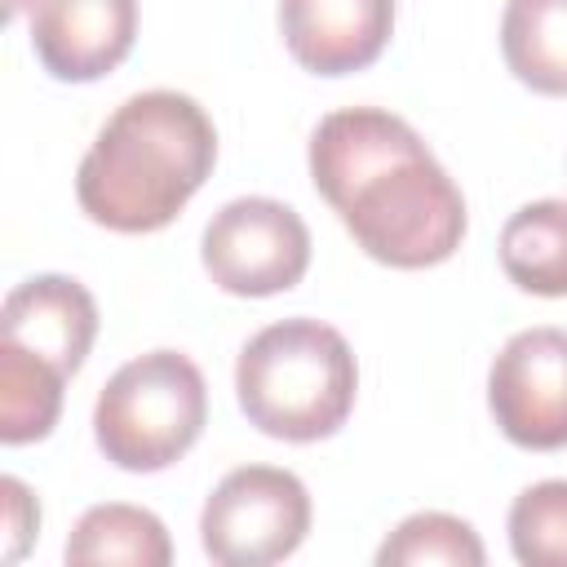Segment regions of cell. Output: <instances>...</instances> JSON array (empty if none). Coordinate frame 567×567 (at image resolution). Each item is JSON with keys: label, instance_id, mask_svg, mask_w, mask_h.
Segmentation results:
<instances>
[{"label": "cell", "instance_id": "obj_1", "mask_svg": "<svg viewBox=\"0 0 567 567\" xmlns=\"http://www.w3.org/2000/svg\"><path fill=\"white\" fill-rule=\"evenodd\" d=\"M310 177L354 244L394 270L447 261L465 239V199L416 128L381 106H346L310 133Z\"/></svg>", "mask_w": 567, "mask_h": 567}, {"label": "cell", "instance_id": "obj_2", "mask_svg": "<svg viewBox=\"0 0 567 567\" xmlns=\"http://www.w3.org/2000/svg\"><path fill=\"white\" fill-rule=\"evenodd\" d=\"M217 164V128L204 106L173 89H146L115 106L75 173L89 221L146 235L164 230Z\"/></svg>", "mask_w": 567, "mask_h": 567}, {"label": "cell", "instance_id": "obj_3", "mask_svg": "<svg viewBox=\"0 0 567 567\" xmlns=\"http://www.w3.org/2000/svg\"><path fill=\"white\" fill-rule=\"evenodd\" d=\"M235 394L261 434L315 443L346 425L359 394V363L337 328L319 319H284L239 350Z\"/></svg>", "mask_w": 567, "mask_h": 567}, {"label": "cell", "instance_id": "obj_4", "mask_svg": "<svg viewBox=\"0 0 567 567\" xmlns=\"http://www.w3.org/2000/svg\"><path fill=\"white\" fill-rule=\"evenodd\" d=\"M208 421L204 372L177 350L128 359L93 403V439L102 456L133 474L182 461Z\"/></svg>", "mask_w": 567, "mask_h": 567}, {"label": "cell", "instance_id": "obj_5", "mask_svg": "<svg viewBox=\"0 0 567 567\" xmlns=\"http://www.w3.org/2000/svg\"><path fill=\"white\" fill-rule=\"evenodd\" d=\"M310 532V492L297 474L279 465L230 470L199 514L204 554L221 567H266L288 554Z\"/></svg>", "mask_w": 567, "mask_h": 567}, {"label": "cell", "instance_id": "obj_6", "mask_svg": "<svg viewBox=\"0 0 567 567\" xmlns=\"http://www.w3.org/2000/svg\"><path fill=\"white\" fill-rule=\"evenodd\" d=\"M204 270L230 297H275L301 284L310 266L306 221L266 195L230 199L204 226Z\"/></svg>", "mask_w": 567, "mask_h": 567}, {"label": "cell", "instance_id": "obj_7", "mask_svg": "<svg viewBox=\"0 0 567 567\" xmlns=\"http://www.w3.org/2000/svg\"><path fill=\"white\" fill-rule=\"evenodd\" d=\"M487 408L509 443L527 452L567 447V332H514L492 359Z\"/></svg>", "mask_w": 567, "mask_h": 567}, {"label": "cell", "instance_id": "obj_8", "mask_svg": "<svg viewBox=\"0 0 567 567\" xmlns=\"http://www.w3.org/2000/svg\"><path fill=\"white\" fill-rule=\"evenodd\" d=\"M133 35L137 0H31V49L53 80H102L128 58Z\"/></svg>", "mask_w": 567, "mask_h": 567}, {"label": "cell", "instance_id": "obj_9", "mask_svg": "<svg viewBox=\"0 0 567 567\" xmlns=\"http://www.w3.org/2000/svg\"><path fill=\"white\" fill-rule=\"evenodd\" d=\"M288 53L315 75L372 66L394 35V0H279Z\"/></svg>", "mask_w": 567, "mask_h": 567}, {"label": "cell", "instance_id": "obj_10", "mask_svg": "<svg viewBox=\"0 0 567 567\" xmlns=\"http://www.w3.org/2000/svg\"><path fill=\"white\" fill-rule=\"evenodd\" d=\"M0 337L49 359L71 377L97 337V306L80 279L31 275L4 297Z\"/></svg>", "mask_w": 567, "mask_h": 567}, {"label": "cell", "instance_id": "obj_11", "mask_svg": "<svg viewBox=\"0 0 567 567\" xmlns=\"http://www.w3.org/2000/svg\"><path fill=\"white\" fill-rule=\"evenodd\" d=\"M501 53L527 89L567 97V0H509L501 13Z\"/></svg>", "mask_w": 567, "mask_h": 567}, {"label": "cell", "instance_id": "obj_12", "mask_svg": "<svg viewBox=\"0 0 567 567\" xmlns=\"http://www.w3.org/2000/svg\"><path fill=\"white\" fill-rule=\"evenodd\" d=\"M66 563L89 567V563H124V567H168L173 563V540L164 523L142 509V505H93L80 514L75 532L66 536Z\"/></svg>", "mask_w": 567, "mask_h": 567}, {"label": "cell", "instance_id": "obj_13", "mask_svg": "<svg viewBox=\"0 0 567 567\" xmlns=\"http://www.w3.org/2000/svg\"><path fill=\"white\" fill-rule=\"evenodd\" d=\"M509 284L536 297H567V199L523 204L501 230Z\"/></svg>", "mask_w": 567, "mask_h": 567}, {"label": "cell", "instance_id": "obj_14", "mask_svg": "<svg viewBox=\"0 0 567 567\" xmlns=\"http://www.w3.org/2000/svg\"><path fill=\"white\" fill-rule=\"evenodd\" d=\"M66 372L49 359L0 341V439L9 447L35 443L58 425Z\"/></svg>", "mask_w": 567, "mask_h": 567}, {"label": "cell", "instance_id": "obj_15", "mask_svg": "<svg viewBox=\"0 0 567 567\" xmlns=\"http://www.w3.org/2000/svg\"><path fill=\"white\" fill-rule=\"evenodd\" d=\"M483 540L478 532L456 518V514H439V509H425V514H412L403 518L377 549V563L381 567H483Z\"/></svg>", "mask_w": 567, "mask_h": 567}, {"label": "cell", "instance_id": "obj_16", "mask_svg": "<svg viewBox=\"0 0 567 567\" xmlns=\"http://www.w3.org/2000/svg\"><path fill=\"white\" fill-rule=\"evenodd\" d=\"M509 549L523 567H567V478H545L514 496Z\"/></svg>", "mask_w": 567, "mask_h": 567}, {"label": "cell", "instance_id": "obj_17", "mask_svg": "<svg viewBox=\"0 0 567 567\" xmlns=\"http://www.w3.org/2000/svg\"><path fill=\"white\" fill-rule=\"evenodd\" d=\"M0 496H4V558L18 563L40 532V505H35L31 487L13 474L0 478Z\"/></svg>", "mask_w": 567, "mask_h": 567}]
</instances>
